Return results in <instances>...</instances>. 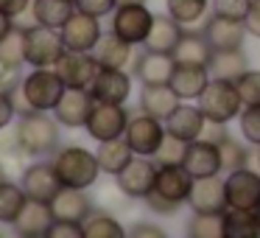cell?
Wrapping results in <instances>:
<instances>
[{
	"label": "cell",
	"instance_id": "obj_37",
	"mask_svg": "<svg viewBox=\"0 0 260 238\" xmlns=\"http://www.w3.org/2000/svg\"><path fill=\"white\" fill-rule=\"evenodd\" d=\"M126 230L109 210H92L84 219V238H123Z\"/></svg>",
	"mask_w": 260,
	"mask_h": 238
},
{
	"label": "cell",
	"instance_id": "obj_27",
	"mask_svg": "<svg viewBox=\"0 0 260 238\" xmlns=\"http://www.w3.org/2000/svg\"><path fill=\"white\" fill-rule=\"evenodd\" d=\"M179 96L171 90V84H143L140 93V112L154 115V118L165 121L176 107H179Z\"/></svg>",
	"mask_w": 260,
	"mask_h": 238
},
{
	"label": "cell",
	"instance_id": "obj_47",
	"mask_svg": "<svg viewBox=\"0 0 260 238\" xmlns=\"http://www.w3.org/2000/svg\"><path fill=\"white\" fill-rule=\"evenodd\" d=\"M48 238H84V224H79V221H53Z\"/></svg>",
	"mask_w": 260,
	"mask_h": 238
},
{
	"label": "cell",
	"instance_id": "obj_39",
	"mask_svg": "<svg viewBox=\"0 0 260 238\" xmlns=\"http://www.w3.org/2000/svg\"><path fill=\"white\" fill-rule=\"evenodd\" d=\"M185 232L190 238H224L221 232V216L215 213H193Z\"/></svg>",
	"mask_w": 260,
	"mask_h": 238
},
{
	"label": "cell",
	"instance_id": "obj_25",
	"mask_svg": "<svg viewBox=\"0 0 260 238\" xmlns=\"http://www.w3.org/2000/svg\"><path fill=\"white\" fill-rule=\"evenodd\" d=\"M51 210L56 216V221L84 224V219L92 213V199L87 196V191H79V188H62L56 193V199L51 202Z\"/></svg>",
	"mask_w": 260,
	"mask_h": 238
},
{
	"label": "cell",
	"instance_id": "obj_19",
	"mask_svg": "<svg viewBox=\"0 0 260 238\" xmlns=\"http://www.w3.org/2000/svg\"><path fill=\"white\" fill-rule=\"evenodd\" d=\"M210 68L196 62H176L174 73H171V90L179 96V101H196L204 93V87L210 84Z\"/></svg>",
	"mask_w": 260,
	"mask_h": 238
},
{
	"label": "cell",
	"instance_id": "obj_9",
	"mask_svg": "<svg viewBox=\"0 0 260 238\" xmlns=\"http://www.w3.org/2000/svg\"><path fill=\"white\" fill-rule=\"evenodd\" d=\"M62 81L68 87H81V90H90L92 79L98 76L101 65H98L95 53L92 51H64L59 56V62L53 65Z\"/></svg>",
	"mask_w": 260,
	"mask_h": 238
},
{
	"label": "cell",
	"instance_id": "obj_4",
	"mask_svg": "<svg viewBox=\"0 0 260 238\" xmlns=\"http://www.w3.org/2000/svg\"><path fill=\"white\" fill-rule=\"evenodd\" d=\"M20 90L28 98V104L40 112H53L56 104L62 101L68 84L62 81V76L53 68H34L23 81H20Z\"/></svg>",
	"mask_w": 260,
	"mask_h": 238
},
{
	"label": "cell",
	"instance_id": "obj_52",
	"mask_svg": "<svg viewBox=\"0 0 260 238\" xmlns=\"http://www.w3.org/2000/svg\"><path fill=\"white\" fill-rule=\"evenodd\" d=\"M12 28H14V20L9 17L6 12H0V40H3V37H6Z\"/></svg>",
	"mask_w": 260,
	"mask_h": 238
},
{
	"label": "cell",
	"instance_id": "obj_20",
	"mask_svg": "<svg viewBox=\"0 0 260 238\" xmlns=\"http://www.w3.org/2000/svg\"><path fill=\"white\" fill-rule=\"evenodd\" d=\"M53 221H56V216H53L51 204L28 199L25 207L20 210V216L12 221V227H14V232L23 235V238H48Z\"/></svg>",
	"mask_w": 260,
	"mask_h": 238
},
{
	"label": "cell",
	"instance_id": "obj_54",
	"mask_svg": "<svg viewBox=\"0 0 260 238\" xmlns=\"http://www.w3.org/2000/svg\"><path fill=\"white\" fill-rule=\"evenodd\" d=\"M254 160H257V171H260V146H257V157H254Z\"/></svg>",
	"mask_w": 260,
	"mask_h": 238
},
{
	"label": "cell",
	"instance_id": "obj_35",
	"mask_svg": "<svg viewBox=\"0 0 260 238\" xmlns=\"http://www.w3.org/2000/svg\"><path fill=\"white\" fill-rule=\"evenodd\" d=\"M28 202V193L23 191V185L14 180L0 182V224H12L20 216V210Z\"/></svg>",
	"mask_w": 260,
	"mask_h": 238
},
{
	"label": "cell",
	"instance_id": "obj_14",
	"mask_svg": "<svg viewBox=\"0 0 260 238\" xmlns=\"http://www.w3.org/2000/svg\"><path fill=\"white\" fill-rule=\"evenodd\" d=\"M187 204H190L193 213H215V216H221L226 207H230V202H226L224 180H221L218 174L193 180V188H190V196H187Z\"/></svg>",
	"mask_w": 260,
	"mask_h": 238
},
{
	"label": "cell",
	"instance_id": "obj_2",
	"mask_svg": "<svg viewBox=\"0 0 260 238\" xmlns=\"http://www.w3.org/2000/svg\"><path fill=\"white\" fill-rule=\"evenodd\" d=\"M23 148L28 152V157H53V152L59 148V121L48 112H25L17 115V124H14Z\"/></svg>",
	"mask_w": 260,
	"mask_h": 238
},
{
	"label": "cell",
	"instance_id": "obj_44",
	"mask_svg": "<svg viewBox=\"0 0 260 238\" xmlns=\"http://www.w3.org/2000/svg\"><path fill=\"white\" fill-rule=\"evenodd\" d=\"M92 202H101L104 210H118V207H126L129 204V196H126L123 191H120V185L115 182V185H107L98 191V196L92 199Z\"/></svg>",
	"mask_w": 260,
	"mask_h": 238
},
{
	"label": "cell",
	"instance_id": "obj_22",
	"mask_svg": "<svg viewBox=\"0 0 260 238\" xmlns=\"http://www.w3.org/2000/svg\"><path fill=\"white\" fill-rule=\"evenodd\" d=\"M157 182H154V191L162 193V196L174 199V202L187 204L193 188V176L187 174V168L182 163H157Z\"/></svg>",
	"mask_w": 260,
	"mask_h": 238
},
{
	"label": "cell",
	"instance_id": "obj_53",
	"mask_svg": "<svg viewBox=\"0 0 260 238\" xmlns=\"http://www.w3.org/2000/svg\"><path fill=\"white\" fill-rule=\"evenodd\" d=\"M118 3H148V0H118Z\"/></svg>",
	"mask_w": 260,
	"mask_h": 238
},
{
	"label": "cell",
	"instance_id": "obj_31",
	"mask_svg": "<svg viewBox=\"0 0 260 238\" xmlns=\"http://www.w3.org/2000/svg\"><path fill=\"white\" fill-rule=\"evenodd\" d=\"M95 157H98V165H101L104 174L118 176L120 171L135 160V152H132V146L126 143V137H115V140H101L98 143Z\"/></svg>",
	"mask_w": 260,
	"mask_h": 238
},
{
	"label": "cell",
	"instance_id": "obj_49",
	"mask_svg": "<svg viewBox=\"0 0 260 238\" xmlns=\"http://www.w3.org/2000/svg\"><path fill=\"white\" fill-rule=\"evenodd\" d=\"M17 118V112H14V101H12V93L0 90V129H6V126H12V121Z\"/></svg>",
	"mask_w": 260,
	"mask_h": 238
},
{
	"label": "cell",
	"instance_id": "obj_1",
	"mask_svg": "<svg viewBox=\"0 0 260 238\" xmlns=\"http://www.w3.org/2000/svg\"><path fill=\"white\" fill-rule=\"evenodd\" d=\"M53 171H56L62 188H79V191H90L101 176V165H98L95 152L84 146H62L53 152Z\"/></svg>",
	"mask_w": 260,
	"mask_h": 238
},
{
	"label": "cell",
	"instance_id": "obj_33",
	"mask_svg": "<svg viewBox=\"0 0 260 238\" xmlns=\"http://www.w3.org/2000/svg\"><path fill=\"white\" fill-rule=\"evenodd\" d=\"M31 12L37 17V25L59 31L70 20V14L76 12V0H34Z\"/></svg>",
	"mask_w": 260,
	"mask_h": 238
},
{
	"label": "cell",
	"instance_id": "obj_12",
	"mask_svg": "<svg viewBox=\"0 0 260 238\" xmlns=\"http://www.w3.org/2000/svg\"><path fill=\"white\" fill-rule=\"evenodd\" d=\"M224 188H226V202H230V207L257 210V204H260V171H252L249 165L226 171Z\"/></svg>",
	"mask_w": 260,
	"mask_h": 238
},
{
	"label": "cell",
	"instance_id": "obj_56",
	"mask_svg": "<svg viewBox=\"0 0 260 238\" xmlns=\"http://www.w3.org/2000/svg\"><path fill=\"white\" fill-rule=\"evenodd\" d=\"M257 213H260V204H257Z\"/></svg>",
	"mask_w": 260,
	"mask_h": 238
},
{
	"label": "cell",
	"instance_id": "obj_26",
	"mask_svg": "<svg viewBox=\"0 0 260 238\" xmlns=\"http://www.w3.org/2000/svg\"><path fill=\"white\" fill-rule=\"evenodd\" d=\"M28 168V152L23 148L17 132L14 129H0V171L6 180L12 176H23V171Z\"/></svg>",
	"mask_w": 260,
	"mask_h": 238
},
{
	"label": "cell",
	"instance_id": "obj_23",
	"mask_svg": "<svg viewBox=\"0 0 260 238\" xmlns=\"http://www.w3.org/2000/svg\"><path fill=\"white\" fill-rule=\"evenodd\" d=\"M174 68H176V62L171 53H157V51H146L143 48V53H137L132 70L140 79V84H168Z\"/></svg>",
	"mask_w": 260,
	"mask_h": 238
},
{
	"label": "cell",
	"instance_id": "obj_46",
	"mask_svg": "<svg viewBox=\"0 0 260 238\" xmlns=\"http://www.w3.org/2000/svg\"><path fill=\"white\" fill-rule=\"evenodd\" d=\"M76 9L92 14V17H107L118 9V0H76Z\"/></svg>",
	"mask_w": 260,
	"mask_h": 238
},
{
	"label": "cell",
	"instance_id": "obj_3",
	"mask_svg": "<svg viewBox=\"0 0 260 238\" xmlns=\"http://www.w3.org/2000/svg\"><path fill=\"white\" fill-rule=\"evenodd\" d=\"M196 104L204 112L207 124H218V126L232 124L243 109L238 87H235V81H230V79H210V84L204 87V93L196 98Z\"/></svg>",
	"mask_w": 260,
	"mask_h": 238
},
{
	"label": "cell",
	"instance_id": "obj_36",
	"mask_svg": "<svg viewBox=\"0 0 260 238\" xmlns=\"http://www.w3.org/2000/svg\"><path fill=\"white\" fill-rule=\"evenodd\" d=\"M165 12L182 25L190 28L193 23H202L210 12V0H165Z\"/></svg>",
	"mask_w": 260,
	"mask_h": 238
},
{
	"label": "cell",
	"instance_id": "obj_17",
	"mask_svg": "<svg viewBox=\"0 0 260 238\" xmlns=\"http://www.w3.org/2000/svg\"><path fill=\"white\" fill-rule=\"evenodd\" d=\"M20 185L28 193V199H37V202H48L51 204L56 199V193L62 191V182H59L56 171H53V163H28V168L20 176Z\"/></svg>",
	"mask_w": 260,
	"mask_h": 238
},
{
	"label": "cell",
	"instance_id": "obj_28",
	"mask_svg": "<svg viewBox=\"0 0 260 238\" xmlns=\"http://www.w3.org/2000/svg\"><path fill=\"white\" fill-rule=\"evenodd\" d=\"M224 238H260V213L243 207H226L221 213Z\"/></svg>",
	"mask_w": 260,
	"mask_h": 238
},
{
	"label": "cell",
	"instance_id": "obj_10",
	"mask_svg": "<svg viewBox=\"0 0 260 238\" xmlns=\"http://www.w3.org/2000/svg\"><path fill=\"white\" fill-rule=\"evenodd\" d=\"M157 160L154 157H140L135 154L129 165L115 176V182L120 185V191L129 199H146L154 191V182H157Z\"/></svg>",
	"mask_w": 260,
	"mask_h": 238
},
{
	"label": "cell",
	"instance_id": "obj_18",
	"mask_svg": "<svg viewBox=\"0 0 260 238\" xmlns=\"http://www.w3.org/2000/svg\"><path fill=\"white\" fill-rule=\"evenodd\" d=\"M204 37L213 45V51H238V48H243V40H246V25H243V20L210 14L204 20Z\"/></svg>",
	"mask_w": 260,
	"mask_h": 238
},
{
	"label": "cell",
	"instance_id": "obj_16",
	"mask_svg": "<svg viewBox=\"0 0 260 238\" xmlns=\"http://www.w3.org/2000/svg\"><path fill=\"white\" fill-rule=\"evenodd\" d=\"M90 93L101 104H126L132 96V76L123 68H101L92 79Z\"/></svg>",
	"mask_w": 260,
	"mask_h": 238
},
{
	"label": "cell",
	"instance_id": "obj_29",
	"mask_svg": "<svg viewBox=\"0 0 260 238\" xmlns=\"http://www.w3.org/2000/svg\"><path fill=\"white\" fill-rule=\"evenodd\" d=\"M171 56H174V62L210 65V59H213V45H210L207 37H204V25H202V31H190V28L182 31V37H179V42H176Z\"/></svg>",
	"mask_w": 260,
	"mask_h": 238
},
{
	"label": "cell",
	"instance_id": "obj_7",
	"mask_svg": "<svg viewBox=\"0 0 260 238\" xmlns=\"http://www.w3.org/2000/svg\"><path fill=\"white\" fill-rule=\"evenodd\" d=\"M123 137H126V143L132 146L135 154H140V157H154L157 148L162 146V140H165V121L154 118V115H146V112L132 115Z\"/></svg>",
	"mask_w": 260,
	"mask_h": 238
},
{
	"label": "cell",
	"instance_id": "obj_45",
	"mask_svg": "<svg viewBox=\"0 0 260 238\" xmlns=\"http://www.w3.org/2000/svg\"><path fill=\"white\" fill-rule=\"evenodd\" d=\"M143 202L148 204V210H154L157 216H174L176 210L182 207V202H174V199H168V196H162V193H157V191H151Z\"/></svg>",
	"mask_w": 260,
	"mask_h": 238
},
{
	"label": "cell",
	"instance_id": "obj_32",
	"mask_svg": "<svg viewBox=\"0 0 260 238\" xmlns=\"http://www.w3.org/2000/svg\"><path fill=\"white\" fill-rule=\"evenodd\" d=\"M182 31H185V28H182V25L176 23L168 12L157 14L154 28H151V34H148V40L143 42V48H146V51H157V53H174V48H176V42H179Z\"/></svg>",
	"mask_w": 260,
	"mask_h": 238
},
{
	"label": "cell",
	"instance_id": "obj_13",
	"mask_svg": "<svg viewBox=\"0 0 260 238\" xmlns=\"http://www.w3.org/2000/svg\"><path fill=\"white\" fill-rule=\"evenodd\" d=\"M182 165L187 168V174L193 180L199 176H213L221 174V152H218V143L210 140V137H196L185 146V154H182Z\"/></svg>",
	"mask_w": 260,
	"mask_h": 238
},
{
	"label": "cell",
	"instance_id": "obj_41",
	"mask_svg": "<svg viewBox=\"0 0 260 238\" xmlns=\"http://www.w3.org/2000/svg\"><path fill=\"white\" fill-rule=\"evenodd\" d=\"M238 126H241V137L252 146H260V104L254 107H243L238 115Z\"/></svg>",
	"mask_w": 260,
	"mask_h": 238
},
{
	"label": "cell",
	"instance_id": "obj_5",
	"mask_svg": "<svg viewBox=\"0 0 260 238\" xmlns=\"http://www.w3.org/2000/svg\"><path fill=\"white\" fill-rule=\"evenodd\" d=\"M157 14L146 3H118L112 12V34L126 40L129 45H143L154 28Z\"/></svg>",
	"mask_w": 260,
	"mask_h": 238
},
{
	"label": "cell",
	"instance_id": "obj_30",
	"mask_svg": "<svg viewBox=\"0 0 260 238\" xmlns=\"http://www.w3.org/2000/svg\"><path fill=\"white\" fill-rule=\"evenodd\" d=\"M213 132H210V140L218 143V152H221V168L224 171H235V168H243L249 163V148L238 140L235 135L226 132V126H218V124H210Z\"/></svg>",
	"mask_w": 260,
	"mask_h": 238
},
{
	"label": "cell",
	"instance_id": "obj_24",
	"mask_svg": "<svg viewBox=\"0 0 260 238\" xmlns=\"http://www.w3.org/2000/svg\"><path fill=\"white\" fill-rule=\"evenodd\" d=\"M135 48L137 45H129L126 40H120L118 34H104L101 40H98V45L92 48V53H95V59H98V65L101 68H123V70H132L135 68V59H137V53H135Z\"/></svg>",
	"mask_w": 260,
	"mask_h": 238
},
{
	"label": "cell",
	"instance_id": "obj_42",
	"mask_svg": "<svg viewBox=\"0 0 260 238\" xmlns=\"http://www.w3.org/2000/svg\"><path fill=\"white\" fill-rule=\"evenodd\" d=\"M185 146H187L185 140H179V137H171L168 132H165V140H162V146L157 148L154 160H157V163H182Z\"/></svg>",
	"mask_w": 260,
	"mask_h": 238
},
{
	"label": "cell",
	"instance_id": "obj_51",
	"mask_svg": "<svg viewBox=\"0 0 260 238\" xmlns=\"http://www.w3.org/2000/svg\"><path fill=\"white\" fill-rule=\"evenodd\" d=\"M34 0H0V12H6L12 20H17L20 14H25L31 9Z\"/></svg>",
	"mask_w": 260,
	"mask_h": 238
},
{
	"label": "cell",
	"instance_id": "obj_6",
	"mask_svg": "<svg viewBox=\"0 0 260 238\" xmlns=\"http://www.w3.org/2000/svg\"><path fill=\"white\" fill-rule=\"evenodd\" d=\"M64 51L68 48H64L62 34L56 28H45V25L25 28V65H31V68H53Z\"/></svg>",
	"mask_w": 260,
	"mask_h": 238
},
{
	"label": "cell",
	"instance_id": "obj_40",
	"mask_svg": "<svg viewBox=\"0 0 260 238\" xmlns=\"http://www.w3.org/2000/svg\"><path fill=\"white\" fill-rule=\"evenodd\" d=\"M235 87H238V96H241L243 107L260 104V70H252V68L243 70L235 79Z\"/></svg>",
	"mask_w": 260,
	"mask_h": 238
},
{
	"label": "cell",
	"instance_id": "obj_11",
	"mask_svg": "<svg viewBox=\"0 0 260 238\" xmlns=\"http://www.w3.org/2000/svg\"><path fill=\"white\" fill-rule=\"evenodd\" d=\"M59 34H62V42L68 51H92L98 45V40L104 37L101 17H92V14L76 9L68 23L59 28Z\"/></svg>",
	"mask_w": 260,
	"mask_h": 238
},
{
	"label": "cell",
	"instance_id": "obj_38",
	"mask_svg": "<svg viewBox=\"0 0 260 238\" xmlns=\"http://www.w3.org/2000/svg\"><path fill=\"white\" fill-rule=\"evenodd\" d=\"M0 65H12V68H23L25 65V28L14 25L0 40Z\"/></svg>",
	"mask_w": 260,
	"mask_h": 238
},
{
	"label": "cell",
	"instance_id": "obj_8",
	"mask_svg": "<svg viewBox=\"0 0 260 238\" xmlns=\"http://www.w3.org/2000/svg\"><path fill=\"white\" fill-rule=\"evenodd\" d=\"M129 109L123 104H101L95 101L90 118H87L84 129L92 140H115V137H123L126 126H129Z\"/></svg>",
	"mask_w": 260,
	"mask_h": 238
},
{
	"label": "cell",
	"instance_id": "obj_21",
	"mask_svg": "<svg viewBox=\"0 0 260 238\" xmlns=\"http://www.w3.org/2000/svg\"><path fill=\"white\" fill-rule=\"evenodd\" d=\"M204 126H207V118H204V112L199 109V104L193 107V104H187V101H182L179 107L165 118V132H168L171 137L185 140V143L202 137Z\"/></svg>",
	"mask_w": 260,
	"mask_h": 238
},
{
	"label": "cell",
	"instance_id": "obj_50",
	"mask_svg": "<svg viewBox=\"0 0 260 238\" xmlns=\"http://www.w3.org/2000/svg\"><path fill=\"white\" fill-rule=\"evenodd\" d=\"M126 235H132V238H165V230L157 224H148V221H137L135 227H129Z\"/></svg>",
	"mask_w": 260,
	"mask_h": 238
},
{
	"label": "cell",
	"instance_id": "obj_34",
	"mask_svg": "<svg viewBox=\"0 0 260 238\" xmlns=\"http://www.w3.org/2000/svg\"><path fill=\"white\" fill-rule=\"evenodd\" d=\"M207 68L213 79L235 81L243 70H249V56L243 53V48H238V51H213V59H210Z\"/></svg>",
	"mask_w": 260,
	"mask_h": 238
},
{
	"label": "cell",
	"instance_id": "obj_48",
	"mask_svg": "<svg viewBox=\"0 0 260 238\" xmlns=\"http://www.w3.org/2000/svg\"><path fill=\"white\" fill-rule=\"evenodd\" d=\"M243 25H246L249 37H257L260 40V0H249V12L243 17Z\"/></svg>",
	"mask_w": 260,
	"mask_h": 238
},
{
	"label": "cell",
	"instance_id": "obj_43",
	"mask_svg": "<svg viewBox=\"0 0 260 238\" xmlns=\"http://www.w3.org/2000/svg\"><path fill=\"white\" fill-rule=\"evenodd\" d=\"M213 14L221 17H232V20H243L249 12V0H210Z\"/></svg>",
	"mask_w": 260,
	"mask_h": 238
},
{
	"label": "cell",
	"instance_id": "obj_15",
	"mask_svg": "<svg viewBox=\"0 0 260 238\" xmlns=\"http://www.w3.org/2000/svg\"><path fill=\"white\" fill-rule=\"evenodd\" d=\"M92 107H95V98L90 90H81V87H68L62 96V101L53 109V118L59 121V126L64 129H81L90 118Z\"/></svg>",
	"mask_w": 260,
	"mask_h": 238
},
{
	"label": "cell",
	"instance_id": "obj_55",
	"mask_svg": "<svg viewBox=\"0 0 260 238\" xmlns=\"http://www.w3.org/2000/svg\"><path fill=\"white\" fill-rule=\"evenodd\" d=\"M3 180H6V176H3V171H0V182H3Z\"/></svg>",
	"mask_w": 260,
	"mask_h": 238
}]
</instances>
